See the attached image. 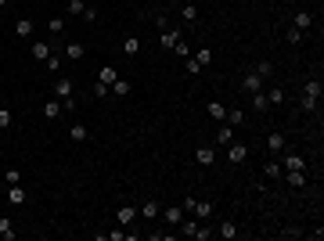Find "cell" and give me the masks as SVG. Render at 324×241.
Returning <instances> with one entry per match:
<instances>
[{"instance_id":"1","label":"cell","mask_w":324,"mask_h":241,"mask_svg":"<svg viewBox=\"0 0 324 241\" xmlns=\"http://www.w3.org/2000/svg\"><path fill=\"white\" fill-rule=\"evenodd\" d=\"M159 216H162V220H166V223H170L173 230H177V227H180V220H184V216H188V212H184L180 205H166V209L159 212Z\"/></svg>"},{"instance_id":"2","label":"cell","mask_w":324,"mask_h":241,"mask_svg":"<svg viewBox=\"0 0 324 241\" xmlns=\"http://www.w3.org/2000/svg\"><path fill=\"white\" fill-rule=\"evenodd\" d=\"M281 169H306V159L295 151H281Z\"/></svg>"},{"instance_id":"3","label":"cell","mask_w":324,"mask_h":241,"mask_svg":"<svg viewBox=\"0 0 324 241\" xmlns=\"http://www.w3.org/2000/svg\"><path fill=\"white\" fill-rule=\"evenodd\" d=\"M133 220H137V205H119L115 209V223L119 227H130Z\"/></svg>"},{"instance_id":"4","label":"cell","mask_w":324,"mask_h":241,"mask_svg":"<svg viewBox=\"0 0 324 241\" xmlns=\"http://www.w3.org/2000/svg\"><path fill=\"white\" fill-rule=\"evenodd\" d=\"M25 198H29V191H25L22 184H7V202H11V205H25Z\"/></svg>"},{"instance_id":"5","label":"cell","mask_w":324,"mask_h":241,"mask_svg":"<svg viewBox=\"0 0 324 241\" xmlns=\"http://www.w3.org/2000/svg\"><path fill=\"white\" fill-rule=\"evenodd\" d=\"M227 155H230V162H234V166H242V162L248 159V148L238 144V141H230V144H227Z\"/></svg>"},{"instance_id":"6","label":"cell","mask_w":324,"mask_h":241,"mask_svg":"<svg viewBox=\"0 0 324 241\" xmlns=\"http://www.w3.org/2000/svg\"><path fill=\"white\" fill-rule=\"evenodd\" d=\"M159 43H162L166 51H173V47L180 43V29H162V33H159Z\"/></svg>"},{"instance_id":"7","label":"cell","mask_w":324,"mask_h":241,"mask_svg":"<svg viewBox=\"0 0 324 241\" xmlns=\"http://www.w3.org/2000/svg\"><path fill=\"white\" fill-rule=\"evenodd\" d=\"M194 162H198V166H212V162H216V148H198V151H194Z\"/></svg>"},{"instance_id":"8","label":"cell","mask_w":324,"mask_h":241,"mask_svg":"<svg viewBox=\"0 0 324 241\" xmlns=\"http://www.w3.org/2000/svg\"><path fill=\"white\" fill-rule=\"evenodd\" d=\"M188 216H194V220H209V216H212V202H198V198H194V209L188 212Z\"/></svg>"},{"instance_id":"9","label":"cell","mask_w":324,"mask_h":241,"mask_svg":"<svg viewBox=\"0 0 324 241\" xmlns=\"http://www.w3.org/2000/svg\"><path fill=\"white\" fill-rule=\"evenodd\" d=\"M313 25V15L310 11H295V18H292V29H299V33H306Z\"/></svg>"},{"instance_id":"10","label":"cell","mask_w":324,"mask_h":241,"mask_svg":"<svg viewBox=\"0 0 324 241\" xmlns=\"http://www.w3.org/2000/svg\"><path fill=\"white\" fill-rule=\"evenodd\" d=\"M267 151H270V155H281V151H285V133H270V137H267Z\"/></svg>"},{"instance_id":"11","label":"cell","mask_w":324,"mask_h":241,"mask_svg":"<svg viewBox=\"0 0 324 241\" xmlns=\"http://www.w3.org/2000/svg\"><path fill=\"white\" fill-rule=\"evenodd\" d=\"M54 94H58L61 101L72 97V79H69V76H58V83H54Z\"/></svg>"},{"instance_id":"12","label":"cell","mask_w":324,"mask_h":241,"mask_svg":"<svg viewBox=\"0 0 324 241\" xmlns=\"http://www.w3.org/2000/svg\"><path fill=\"white\" fill-rule=\"evenodd\" d=\"M285 177H288V187H306V173L303 169H285Z\"/></svg>"},{"instance_id":"13","label":"cell","mask_w":324,"mask_h":241,"mask_svg":"<svg viewBox=\"0 0 324 241\" xmlns=\"http://www.w3.org/2000/svg\"><path fill=\"white\" fill-rule=\"evenodd\" d=\"M206 112H209V119H216V123H224V119H227V108L220 105V101H209Z\"/></svg>"},{"instance_id":"14","label":"cell","mask_w":324,"mask_h":241,"mask_svg":"<svg viewBox=\"0 0 324 241\" xmlns=\"http://www.w3.org/2000/svg\"><path fill=\"white\" fill-rule=\"evenodd\" d=\"M137 212H144V220H159L162 205H159V202H141V209H137Z\"/></svg>"},{"instance_id":"15","label":"cell","mask_w":324,"mask_h":241,"mask_svg":"<svg viewBox=\"0 0 324 241\" xmlns=\"http://www.w3.org/2000/svg\"><path fill=\"white\" fill-rule=\"evenodd\" d=\"M212 234H220V238H227V241H234V238H238V227H234V223H230V220H224V223H220L216 230H212Z\"/></svg>"},{"instance_id":"16","label":"cell","mask_w":324,"mask_h":241,"mask_svg":"<svg viewBox=\"0 0 324 241\" xmlns=\"http://www.w3.org/2000/svg\"><path fill=\"white\" fill-rule=\"evenodd\" d=\"M29 33H33V18H18V22H15V36L29 40Z\"/></svg>"},{"instance_id":"17","label":"cell","mask_w":324,"mask_h":241,"mask_svg":"<svg viewBox=\"0 0 324 241\" xmlns=\"http://www.w3.org/2000/svg\"><path fill=\"white\" fill-rule=\"evenodd\" d=\"M252 108H256L259 115H263V112H270V101H267V94H263V90H256V94H252Z\"/></svg>"},{"instance_id":"18","label":"cell","mask_w":324,"mask_h":241,"mask_svg":"<svg viewBox=\"0 0 324 241\" xmlns=\"http://www.w3.org/2000/svg\"><path fill=\"white\" fill-rule=\"evenodd\" d=\"M33 58H36V61H47V58H51V43L36 40V43H33Z\"/></svg>"},{"instance_id":"19","label":"cell","mask_w":324,"mask_h":241,"mask_svg":"<svg viewBox=\"0 0 324 241\" xmlns=\"http://www.w3.org/2000/svg\"><path fill=\"white\" fill-rule=\"evenodd\" d=\"M242 87L248 90V94H256V90H263V79H259V76H256V72H248V76L242 79Z\"/></svg>"},{"instance_id":"20","label":"cell","mask_w":324,"mask_h":241,"mask_svg":"<svg viewBox=\"0 0 324 241\" xmlns=\"http://www.w3.org/2000/svg\"><path fill=\"white\" fill-rule=\"evenodd\" d=\"M180 18H184L188 25H194V22H198V7H194V4H184V7H180Z\"/></svg>"},{"instance_id":"21","label":"cell","mask_w":324,"mask_h":241,"mask_svg":"<svg viewBox=\"0 0 324 241\" xmlns=\"http://www.w3.org/2000/svg\"><path fill=\"white\" fill-rule=\"evenodd\" d=\"M69 137H72L76 144H83V141H87V126H83V123H72V126H69Z\"/></svg>"},{"instance_id":"22","label":"cell","mask_w":324,"mask_h":241,"mask_svg":"<svg viewBox=\"0 0 324 241\" xmlns=\"http://www.w3.org/2000/svg\"><path fill=\"white\" fill-rule=\"evenodd\" d=\"M108 90H115V97H126L130 90H133V83H130V79H115V83H112Z\"/></svg>"},{"instance_id":"23","label":"cell","mask_w":324,"mask_h":241,"mask_svg":"<svg viewBox=\"0 0 324 241\" xmlns=\"http://www.w3.org/2000/svg\"><path fill=\"white\" fill-rule=\"evenodd\" d=\"M303 97H313V101H321V79H310L306 87H303Z\"/></svg>"},{"instance_id":"24","label":"cell","mask_w":324,"mask_h":241,"mask_svg":"<svg viewBox=\"0 0 324 241\" xmlns=\"http://www.w3.org/2000/svg\"><path fill=\"white\" fill-rule=\"evenodd\" d=\"M252 72H256L259 79H270V76H274V61H259V65H256Z\"/></svg>"},{"instance_id":"25","label":"cell","mask_w":324,"mask_h":241,"mask_svg":"<svg viewBox=\"0 0 324 241\" xmlns=\"http://www.w3.org/2000/svg\"><path fill=\"white\" fill-rule=\"evenodd\" d=\"M97 79H101V83H108V87H112V83L119 79V76H115V65H105V69L97 72Z\"/></svg>"},{"instance_id":"26","label":"cell","mask_w":324,"mask_h":241,"mask_svg":"<svg viewBox=\"0 0 324 241\" xmlns=\"http://www.w3.org/2000/svg\"><path fill=\"white\" fill-rule=\"evenodd\" d=\"M0 238H4V241H11V238H15V223H11L7 216H0Z\"/></svg>"},{"instance_id":"27","label":"cell","mask_w":324,"mask_h":241,"mask_svg":"<svg viewBox=\"0 0 324 241\" xmlns=\"http://www.w3.org/2000/svg\"><path fill=\"white\" fill-rule=\"evenodd\" d=\"M65 54H69V58H87V47H83L79 40H72L69 47H65Z\"/></svg>"},{"instance_id":"28","label":"cell","mask_w":324,"mask_h":241,"mask_svg":"<svg viewBox=\"0 0 324 241\" xmlns=\"http://www.w3.org/2000/svg\"><path fill=\"white\" fill-rule=\"evenodd\" d=\"M61 115V105L58 101H47V105H43V119H58Z\"/></svg>"},{"instance_id":"29","label":"cell","mask_w":324,"mask_h":241,"mask_svg":"<svg viewBox=\"0 0 324 241\" xmlns=\"http://www.w3.org/2000/svg\"><path fill=\"white\" fill-rule=\"evenodd\" d=\"M141 51V40H137V36H126L123 40V54H137Z\"/></svg>"},{"instance_id":"30","label":"cell","mask_w":324,"mask_h":241,"mask_svg":"<svg viewBox=\"0 0 324 241\" xmlns=\"http://www.w3.org/2000/svg\"><path fill=\"white\" fill-rule=\"evenodd\" d=\"M230 141H234V137H230V126H220V133H216V144H230Z\"/></svg>"},{"instance_id":"31","label":"cell","mask_w":324,"mask_h":241,"mask_svg":"<svg viewBox=\"0 0 324 241\" xmlns=\"http://www.w3.org/2000/svg\"><path fill=\"white\" fill-rule=\"evenodd\" d=\"M267 101H270V105H281V101H285V90H281V87H270V94H267Z\"/></svg>"},{"instance_id":"32","label":"cell","mask_w":324,"mask_h":241,"mask_svg":"<svg viewBox=\"0 0 324 241\" xmlns=\"http://www.w3.org/2000/svg\"><path fill=\"white\" fill-rule=\"evenodd\" d=\"M209 238H212V227L198 223V230H194V241H209Z\"/></svg>"},{"instance_id":"33","label":"cell","mask_w":324,"mask_h":241,"mask_svg":"<svg viewBox=\"0 0 324 241\" xmlns=\"http://www.w3.org/2000/svg\"><path fill=\"white\" fill-rule=\"evenodd\" d=\"M224 123H230V126H238V123H245V115H242V112H238V108H230V112H227V119H224Z\"/></svg>"},{"instance_id":"34","label":"cell","mask_w":324,"mask_h":241,"mask_svg":"<svg viewBox=\"0 0 324 241\" xmlns=\"http://www.w3.org/2000/svg\"><path fill=\"white\" fill-rule=\"evenodd\" d=\"M194 61H198V65H202V69H206V65L212 61V51H206V47H202L198 54H194Z\"/></svg>"},{"instance_id":"35","label":"cell","mask_w":324,"mask_h":241,"mask_svg":"<svg viewBox=\"0 0 324 241\" xmlns=\"http://www.w3.org/2000/svg\"><path fill=\"white\" fill-rule=\"evenodd\" d=\"M263 173L274 180V177H281V166H277V162H267V166H263Z\"/></svg>"},{"instance_id":"36","label":"cell","mask_w":324,"mask_h":241,"mask_svg":"<svg viewBox=\"0 0 324 241\" xmlns=\"http://www.w3.org/2000/svg\"><path fill=\"white\" fill-rule=\"evenodd\" d=\"M47 29H51V33H61V29H65V18H58V15H54L51 22H47Z\"/></svg>"},{"instance_id":"37","label":"cell","mask_w":324,"mask_h":241,"mask_svg":"<svg viewBox=\"0 0 324 241\" xmlns=\"http://www.w3.org/2000/svg\"><path fill=\"white\" fill-rule=\"evenodd\" d=\"M65 7H69V15H83V7H87V4H83V0H69Z\"/></svg>"},{"instance_id":"38","label":"cell","mask_w":324,"mask_h":241,"mask_svg":"<svg viewBox=\"0 0 324 241\" xmlns=\"http://www.w3.org/2000/svg\"><path fill=\"white\" fill-rule=\"evenodd\" d=\"M4 180H7V184H22V169H7Z\"/></svg>"},{"instance_id":"39","label":"cell","mask_w":324,"mask_h":241,"mask_svg":"<svg viewBox=\"0 0 324 241\" xmlns=\"http://www.w3.org/2000/svg\"><path fill=\"white\" fill-rule=\"evenodd\" d=\"M11 126V112H7V108H0V130H7Z\"/></svg>"},{"instance_id":"40","label":"cell","mask_w":324,"mask_h":241,"mask_svg":"<svg viewBox=\"0 0 324 241\" xmlns=\"http://www.w3.org/2000/svg\"><path fill=\"white\" fill-rule=\"evenodd\" d=\"M105 94H108V83L97 79V83H94V97H105Z\"/></svg>"},{"instance_id":"41","label":"cell","mask_w":324,"mask_h":241,"mask_svg":"<svg viewBox=\"0 0 324 241\" xmlns=\"http://www.w3.org/2000/svg\"><path fill=\"white\" fill-rule=\"evenodd\" d=\"M299 105H303V112H313V108H317V101H313V97H303Z\"/></svg>"},{"instance_id":"42","label":"cell","mask_w":324,"mask_h":241,"mask_svg":"<svg viewBox=\"0 0 324 241\" xmlns=\"http://www.w3.org/2000/svg\"><path fill=\"white\" fill-rule=\"evenodd\" d=\"M79 18H87V22H97V11H94V7H83V15Z\"/></svg>"},{"instance_id":"43","label":"cell","mask_w":324,"mask_h":241,"mask_svg":"<svg viewBox=\"0 0 324 241\" xmlns=\"http://www.w3.org/2000/svg\"><path fill=\"white\" fill-rule=\"evenodd\" d=\"M126 234H123V230H108V234H105V241H123Z\"/></svg>"},{"instance_id":"44","label":"cell","mask_w":324,"mask_h":241,"mask_svg":"<svg viewBox=\"0 0 324 241\" xmlns=\"http://www.w3.org/2000/svg\"><path fill=\"white\" fill-rule=\"evenodd\" d=\"M43 65H47V69H51V72H58V65H61V58H54V54H51V58H47V61H43Z\"/></svg>"},{"instance_id":"45","label":"cell","mask_w":324,"mask_h":241,"mask_svg":"<svg viewBox=\"0 0 324 241\" xmlns=\"http://www.w3.org/2000/svg\"><path fill=\"white\" fill-rule=\"evenodd\" d=\"M7 4H11V0H0V7H7Z\"/></svg>"},{"instance_id":"46","label":"cell","mask_w":324,"mask_h":241,"mask_svg":"<svg viewBox=\"0 0 324 241\" xmlns=\"http://www.w3.org/2000/svg\"><path fill=\"white\" fill-rule=\"evenodd\" d=\"M184 4H194V0H184Z\"/></svg>"}]
</instances>
